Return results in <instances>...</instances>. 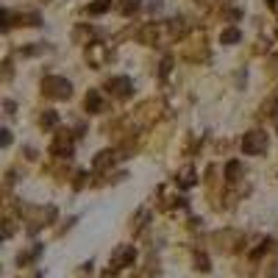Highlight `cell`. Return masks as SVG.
<instances>
[{"instance_id":"6da1fadb","label":"cell","mask_w":278,"mask_h":278,"mask_svg":"<svg viewBox=\"0 0 278 278\" xmlns=\"http://www.w3.org/2000/svg\"><path fill=\"white\" fill-rule=\"evenodd\" d=\"M42 95L50 100H67L72 95V83L62 75H45L42 78Z\"/></svg>"},{"instance_id":"7a4b0ae2","label":"cell","mask_w":278,"mask_h":278,"mask_svg":"<svg viewBox=\"0 0 278 278\" xmlns=\"http://www.w3.org/2000/svg\"><path fill=\"white\" fill-rule=\"evenodd\" d=\"M211 245H214L217 250L234 253V250H242L245 236L239 234V231H231V228H225V231H214V234H211Z\"/></svg>"},{"instance_id":"3957f363","label":"cell","mask_w":278,"mask_h":278,"mask_svg":"<svg viewBox=\"0 0 278 278\" xmlns=\"http://www.w3.org/2000/svg\"><path fill=\"white\" fill-rule=\"evenodd\" d=\"M56 220V206H34L28 214V234H36L42 225H50Z\"/></svg>"},{"instance_id":"277c9868","label":"cell","mask_w":278,"mask_h":278,"mask_svg":"<svg viewBox=\"0 0 278 278\" xmlns=\"http://www.w3.org/2000/svg\"><path fill=\"white\" fill-rule=\"evenodd\" d=\"M267 145H270V139H267L264 131H259V128H253V131H248L242 137V150L248 153V156H262V153L267 150Z\"/></svg>"},{"instance_id":"5b68a950","label":"cell","mask_w":278,"mask_h":278,"mask_svg":"<svg viewBox=\"0 0 278 278\" xmlns=\"http://www.w3.org/2000/svg\"><path fill=\"white\" fill-rule=\"evenodd\" d=\"M134 259H137V248H134V245H120V248L111 253V262H109L111 270H106V276H111V273L123 270V267H131Z\"/></svg>"},{"instance_id":"8992f818","label":"cell","mask_w":278,"mask_h":278,"mask_svg":"<svg viewBox=\"0 0 278 278\" xmlns=\"http://www.w3.org/2000/svg\"><path fill=\"white\" fill-rule=\"evenodd\" d=\"M48 150H50V156H56V159H70V156H72V134L59 128Z\"/></svg>"},{"instance_id":"52a82bcc","label":"cell","mask_w":278,"mask_h":278,"mask_svg":"<svg viewBox=\"0 0 278 278\" xmlns=\"http://www.w3.org/2000/svg\"><path fill=\"white\" fill-rule=\"evenodd\" d=\"M106 92L111 97H117V100H125V97L134 95V81L128 75H111L106 81Z\"/></svg>"},{"instance_id":"ba28073f","label":"cell","mask_w":278,"mask_h":278,"mask_svg":"<svg viewBox=\"0 0 278 278\" xmlns=\"http://www.w3.org/2000/svg\"><path fill=\"white\" fill-rule=\"evenodd\" d=\"M111 48H106V45H100V42H92L89 48H86V64H89L92 70L103 67V64L111 62Z\"/></svg>"},{"instance_id":"9c48e42d","label":"cell","mask_w":278,"mask_h":278,"mask_svg":"<svg viewBox=\"0 0 278 278\" xmlns=\"http://www.w3.org/2000/svg\"><path fill=\"white\" fill-rule=\"evenodd\" d=\"M83 109L89 111V114H100L106 109L103 106V97H100V89H89L86 97H83Z\"/></svg>"},{"instance_id":"30bf717a","label":"cell","mask_w":278,"mask_h":278,"mask_svg":"<svg viewBox=\"0 0 278 278\" xmlns=\"http://www.w3.org/2000/svg\"><path fill=\"white\" fill-rule=\"evenodd\" d=\"M159 36H161V25H156V22H147V25L137 34V39L142 42V45H156V42H159Z\"/></svg>"},{"instance_id":"8fae6325","label":"cell","mask_w":278,"mask_h":278,"mask_svg":"<svg viewBox=\"0 0 278 278\" xmlns=\"http://www.w3.org/2000/svg\"><path fill=\"white\" fill-rule=\"evenodd\" d=\"M114 159H117L114 150H100L95 156V161H92V170H95V173H103V170H109V167L114 164Z\"/></svg>"},{"instance_id":"7c38bea8","label":"cell","mask_w":278,"mask_h":278,"mask_svg":"<svg viewBox=\"0 0 278 278\" xmlns=\"http://www.w3.org/2000/svg\"><path fill=\"white\" fill-rule=\"evenodd\" d=\"M92 34H95V31H92L89 25H75V31H72V42H75V45H86V48H89L92 45Z\"/></svg>"},{"instance_id":"4fadbf2b","label":"cell","mask_w":278,"mask_h":278,"mask_svg":"<svg viewBox=\"0 0 278 278\" xmlns=\"http://www.w3.org/2000/svg\"><path fill=\"white\" fill-rule=\"evenodd\" d=\"M195 167H184L178 175H175V184H178L181 189H189V187H195Z\"/></svg>"},{"instance_id":"5bb4252c","label":"cell","mask_w":278,"mask_h":278,"mask_svg":"<svg viewBox=\"0 0 278 278\" xmlns=\"http://www.w3.org/2000/svg\"><path fill=\"white\" fill-rule=\"evenodd\" d=\"M139 8H142V0H120L117 3V11L123 14V17H134Z\"/></svg>"},{"instance_id":"9a60e30c","label":"cell","mask_w":278,"mask_h":278,"mask_svg":"<svg viewBox=\"0 0 278 278\" xmlns=\"http://www.w3.org/2000/svg\"><path fill=\"white\" fill-rule=\"evenodd\" d=\"M239 178H242V164L236 159H231L228 164H225V181H228V184H236Z\"/></svg>"},{"instance_id":"2e32d148","label":"cell","mask_w":278,"mask_h":278,"mask_svg":"<svg viewBox=\"0 0 278 278\" xmlns=\"http://www.w3.org/2000/svg\"><path fill=\"white\" fill-rule=\"evenodd\" d=\"M239 39H242V31H239L236 25L222 28V34H220V42H222V45H236Z\"/></svg>"},{"instance_id":"e0dca14e","label":"cell","mask_w":278,"mask_h":278,"mask_svg":"<svg viewBox=\"0 0 278 278\" xmlns=\"http://www.w3.org/2000/svg\"><path fill=\"white\" fill-rule=\"evenodd\" d=\"M111 8V0H92L89 6L83 8V11L89 14V17H97V14H106Z\"/></svg>"},{"instance_id":"ac0fdd59","label":"cell","mask_w":278,"mask_h":278,"mask_svg":"<svg viewBox=\"0 0 278 278\" xmlns=\"http://www.w3.org/2000/svg\"><path fill=\"white\" fill-rule=\"evenodd\" d=\"M159 259H153V256H147V262H145V270L142 273H137V278H153V276H159Z\"/></svg>"},{"instance_id":"d6986e66","label":"cell","mask_w":278,"mask_h":278,"mask_svg":"<svg viewBox=\"0 0 278 278\" xmlns=\"http://www.w3.org/2000/svg\"><path fill=\"white\" fill-rule=\"evenodd\" d=\"M39 125L42 128H56V125H59V114H56L53 109H45L39 114Z\"/></svg>"},{"instance_id":"ffe728a7","label":"cell","mask_w":278,"mask_h":278,"mask_svg":"<svg viewBox=\"0 0 278 278\" xmlns=\"http://www.w3.org/2000/svg\"><path fill=\"white\" fill-rule=\"evenodd\" d=\"M48 50H50L48 42H34L28 48H20V56H39V53H48Z\"/></svg>"},{"instance_id":"44dd1931","label":"cell","mask_w":278,"mask_h":278,"mask_svg":"<svg viewBox=\"0 0 278 278\" xmlns=\"http://www.w3.org/2000/svg\"><path fill=\"white\" fill-rule=\"evenodd\" d=\"M39 253H42V245L36 242L34 248L28 250V253H20V256H17V264H20V267H25V264H28V262H34V259L39 256Z\"/></svg>"},{"instance_id":"7402d4cb","label":"cell","mask_w":278,"mask_h":278,"mask_svg":"<svg viewBox=\"0 0 278 278\" xmlns=\"http://www.w3.org/2000/svg\"><path fill=\"white\" fill-rule=\"evenodd\" d=\"M147 220H150V211H147V208H142V211H139V214L131 220V231H134V234H137V231H142Z\"/></svg>"},{"instance_id":"603a6c76","label":"cell","mask_w":278,"mask_h":278,"mask_svg":"<svg viewBox=\"0 0 278 278\" xmlns=\"http://www.w3.org/2000/svg\"><path fill=\"white\" fill-rule=\"evenodd\" d=\"M270 239H262V242H259V248L256 250H250V262H259V259L264 256V253H267V250H270Z\"/></svg>"},{"instance_id":"cb8c5ba5","label":"cell","mask_w":278,"mask_h":278,"mask_svg":"<svg viewBox=\"0 0 278 278\" xmlns=\"http://www.w3.org/2000/svg\"><path fill=\"white\" fill-rule=\"evenodd\" d=\"M17 20H20L22 22V25H39V14H36V11H22L20 14V17H17Z\"/></svg>"},{"instance_id":"d4e9b609","label":"cell","mask_w":278,"mask_h":278,"mask_svg":"<svg viewBox=\"0 0 278 278\" xmlns=\"http://www.w3.org/2000/svg\"><path fill=\"white\" fill-rule=\"evenodd\" d=\"M195 270H201V273H208V270H211V267H208L206 253H195Z\"/></svg>"},{"instance_id":"484cf974","label":"cell","mask_w":278,"mask_h":278,"mask_svg":"<svg viewBox=\"0 0 278 278\" xmlns=\"http://www.w3.org/2000/svg\"><path fill=\"white\" fill-rule=\"evenodd\" d=\"M170 70H173V59L167 56V59H161V64H159V75L167 78V75H170Z\"/></svg>"},{"instance_id":"4316f807","label":"cell","mask_w":278,"mask_h":278,"mask_svg":"<svg viewBox=\"0 0 278 278\" xmlns=\"http://www.w3.org/2000/svg\"><path fill=\"white\" fill-rule=\"evenodd\" d=\"M264 114H278V95L264 103Z\"/></svg>"},{"instance_id":"83f0119b","label":"cell","mask_w":278,"mask_h":278,"mask_svg":"<svg viewBox=\"0 0 278 278\" xmlns=\"http://www.w3.org/2000/svg\"><path fill=\"white\" fill-rule=\"evenodd\" d=\"M11 234H14V220H11V217H6V220H3V239H8Z\"/></svg>"},{"instance_id":"f1b7e54d","label":"cell","mask_w":278,"mask_h":278,"mask_svg":"<svg viewBox=\"0 0 278 278\" xmlns=\"http://www.w3.org/2000/svg\"><path fill=\"white\" fill-rule=\"evenodd\" d=\"M0 145L3 147L11 145V131H8V128H0Z\"/></svg>"},{"instance_id":"f546056e","label":"cell","mask_w":278,"mask_h":278,"mask_svg":"<svg viewBox=\"0 0 278 278\" xmlns=\"http://www.w3.org/2000/svg\"><path fill=\"white\" fill-rule=\"evenodd\" d=\"M161 6H164L161 0H150V3H147V11H150V14H156V11H159V8H161Z\"/></svg>"},{"instance_id":"4dcf8cb0","label":"cell","mask_w":278,"mask_h":278,"mask_svg":"<svg viewBox=\"0 0 278 278\" xmlns=\"http://www.w3.org/2000/svg\"><path fill=\"white\" fill-rule=\"evenodd\" d=\"M8 78H11V62H3V81H8Z\"/></svg>"},{"instance_id":"1f68e13d","label":"cell","mask_w":278,"mask_h":278,"mask_svg":"<svg viewBox=\"0 0 278 278\" xmlns=\"http://www.w3.org/2000/svg\"><path fill=\"white\" fill-rule=\"evenodd\" d=\"M3 109H6V114H14L17 106H14V100H3Z\"/></svg>"},{"instance_id":"d6a6232c","label":"cell","mask_w":278,"mask_h":278,"mask_svg":"<svg viewBox=\"0 0 278 278\" xmlns=\"http://www.w3.org/2000/svg\"><path fill=\"white\" fill-rule=\"evenodd\" d=\"M83 178H86V173H78V175H75V189L83 187Z\"/></svg>"},{"instance_id":"836d02e7","label":"cell","mask_w":278,"mask_h":278,"mask_svg":"<svg viewBox=\"0 0 278 278\" xmlns=\"http://www.w3.org/2000/svg\"><path fill=\"white\" fill-rule=\"evenodd\" d=\"M267 8H270L273 14H278V0H267Z\"/></svg>"}]
</instances>
